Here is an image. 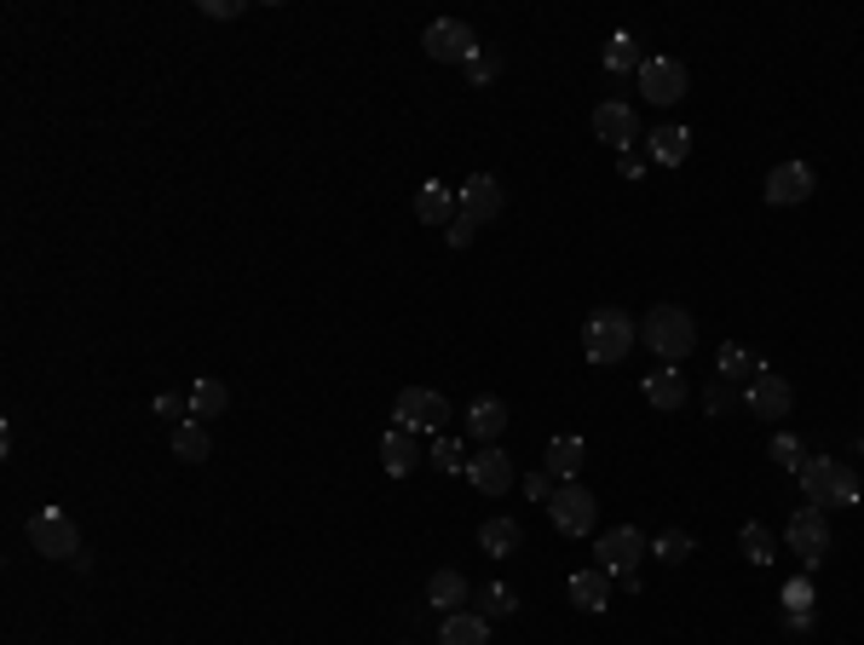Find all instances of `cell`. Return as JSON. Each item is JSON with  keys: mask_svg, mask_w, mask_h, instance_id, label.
Here are the masks:
<instances>
[{"mask_svg": "<svg viewBox=\"0 0 864 645\" xmlns=\"http://www.w3.org/2000/svg\"><path fill=\"white\" fill-rule=\"evenodd\" d=\"M646 548H651V541L634 530V525H617V530H605V536L594 541V559H600V571H605V577H623L628 588H640L634 565L646 559Z\"/></svg>", "mask_w": 864, "mask_h": 645, "instance_id": "277c9868", "label": "cell"}, {"mask_svg": "<svg viewBox=\"0 0 864 645\" xmlns=\"http://www.w3.org/2000/svg\"><path fill=\"white\" fill-rule=\"evenodd\" d=\"M501 427H507V404H501V398H478V404L467 409V432L485 438V444H496Z\"/></svg>", "mask_w": 864, "mask_h": 645, "instance_id": "d4e9b609", "label": "cell"}, {"mask_svg": "<svg viewBox=\"0 0 864 645\" xmlns=\"http://www.w3.org/2000/svg\"><path fill=\"white\" fill-rule=\"evenodd\" d=\"M519 541H525L519 519H485V530H478V548H485L490 559H507V553H519Z\"/></svg>", "mask_w": 864, "mask_h": 645, "instance_id": "cb8c5ba5", "label": "cell"}, {"mask_svg": "<svg viewBox=\"0 0 864 645\" xmlns=\"http://www.w3.org/2000/svg\"><path fill=\"white\" fill-rule=\"evenodd\" d=\"M432 467H439V473L467 467V461H462V444H455V438H439V444H432Z\"/></svg>", "mask_w": 864, "mask_h": 645, "instance_id": "e575fe53", "label": "cell"}, {"mask_svg": "<svg viewBox=\"0 0 864 645\" xmlns=\"http://www.w3.org/2000/svg\"><path fill=\"white\" fill-rule=\"evenodd\" d=\"M812 185H819V179H812L807 162H778L767 173V202H773V208H796V202L812 196Z\"/></svg>", "mask_w": 864, "mask_h": 645, "instance_id": "4fadbf2b", "label": "cell"}, {"mask_svg": "<svg viewBox=\"0 0 864 645\" xmlns=\"http://www.w3.org/2000/svg\"><path fill=\"white\" fill-rule=\"evenodd\" d=\"M773 461H778V467H796V473H801V461H807L801 438H796V432H773Z\"/></svg>", "mask_w": 864, "mask_h": 645, "instance_id": "d6a6232c", "label": "cell"}, {"mask_svg": "<svg viewBox=\"0 0 864 645\" xmlns=\"http://www.w3.org/2000/svg\"><path fill=\"white\" fill-rule=\"evenodd\" d=\"M214 438H208V421H180L173 427V455L180 461H208Z\"/></svg>", "mask_w": 864, "mask_h": 645, "instance_id": "484cf974", "label": "cell"}, {"mask_svg": "<svg viewBox=\"0 0 864 645\" xmlns=\"http://www.w3.org/2000/svg\"><path fill=\"white\" fill-rule=\"evenodd\" d=\"M514 611H519V593L507 582H490L485 593H478V616H485V623H490V616H514Z\"/></svg>", "mask_w": 864, "mask_h": 645, "instance_id": "f1b7e54d", "label": "cell"}, {"mask_svg": "<svg viewBox=\"0 0 864 645\" xmlns=\"http://www.w3.org/2000/svg\"><path fill=\"white\" fill-rule=\"evenodd\" d=\"M496 75H501V53H490V46H485V53L467 64V82H473V87H485V82H496Z\"/></svg>", "mask_w": 864, "mask_h": 645, "instance_id": "836d02e7", "label": "cell"}, {"mask_svg": "<svg viewBox=\"0 0 864 645\" xmlns=\"http://www.w3.org/2000/svg\"><path fill=\"white\" fill-rule=\"evenodd\" d=\"M525 490H530V496H537V502H553L559 479H553V473H530V479H525Z\"/></svg>", "mask_w": 864, "mask_h": 645, "instance_id": "f35d334b", "label": "cell"}, {"mask_svg": "<svg viewBox=\"0 0 864 645\" xmlns=\"http://www.w3.org/2000/svg\"><path fill=\"white\" fill-rule=\"evenodd\" d=\"M439 645H490V623L478 611H450L439 628Z\"/></svg>", "mask_w": 864, "mask_h": 645, "instance_id": "ffe728a7", "label": "cell"}, {"mask_svg": "<svg viewBox=\"0 0 864 645\" xmlns=\"http://www.w3.org/2000/svg\"><path fill=\"white\" fill-rule=\"evenodd\" d=\"M784 611H812V582L796 577L790 588H784Z\"/></svg>", "mask_w": 864, "mask_h": 645, "instance_id": "d590c367", "label": "cell"}, {"mask_svg": "<svg viewBox=\"0 0 864 645\" xmlns=\"http://www.w3.org/2000/svg\"><path fill=\"white\" fill-rule=\"evenodd\" d=\"M744 404H749V416H760V421H784L796 409V386L784 380V375H773V369H760L744 386Z\"/></svg>", "mask_w": 864, "mask_h": 645, "instance_id": "ba28073f", "label": "cell"}, {"mask_svg": "<svg viewBox=\"0 0 864 645\" xmlns=\"http://www.w3.org/2000/svg\"><path fill=\"white\" fill-rule=\"evenodd\" d=\"M801 490L812 507H858V473L847 461H824V455H807L801 461Z\"/></svg>", "mask_w": 864, "mask_h": 645, "instance_id": "3957f363", "label": "cell"}, {"mask_svg": "<svg viewBox=\"0 0 864 645\" xmlns=\"http://www.w3.org/2000/svg\"><path fill=\"white\" fill-rule=\"evenodd\" d=\"M634 318L628 312H617V305H600V312H588V323H582V352H588V364H600V369H612V364H623V357L634 352Z\"/></svg>", "mask_w": 864, "mask_h": 645, "instance_id": "6da1fadb", "label": "cell"}, {"mask_svg": "<svg viewBox=\"0 0 864 645\" xmlns=\"http://www.w3.org/2000/svg\"><path fill=\"white\" fill-rule=\"evenodd\" d=\"M582 461H588V438H576V432H559L553 444H548L542 473H553L559 484H571V479L582 473Z\"/></svg>", "mask_w": 864, "mask_h": 645, "instance_id": "2e32d148", "label": "cell"}, {"mask_svg": "<svg viewBox=\"0 0 864 645\" xmlns=\"http://www.w3.org/2000/svg\"><path fill=\"white\" fill-rule=\"evenodd\" d=\"M594 139H605L612 150H634V139H640V116H634V105H617V98H605V105H594Z\"/></svg>", "mask_w": 864, "mask_h": 645, "instance_id": "7c38bea8", "label": "cell"}, {"mask_svg": "<svg viewBox=\"0 0 864 645\" xmlns=\"http://www.w3.org/2000/svg\"><path fill=\"white\" fill-rule=\"evenodd\" d=\"M421 46H426V58L432 64H473L485 46H478V35L467 30L462 18H439V23H426V35H421Z\"/></svg>", "mask_w": 864, "mask_h": 645, "instance_id": "5b68a950", "label": "cell"}, {"mask_svg": "<svg viewBox=\"0 0 864 645\" xmlns=\"http://www.w3.org/2000/svg\"><path fill=\"white\" fill-rule=\"evenodd\" d=\"M617 168H623V179H640V173H646V162H640V157H634V150H628V157H623Z\"/></svg>", "mask_w": 864, "mask_h": 645, "instance_id": "7bdbcfd3", "label": "cell"}, {"mask_svg": "<svg viewBox=\"0 0 864 645\" xmlns=\"http://www.w3.org/2000/svg\"><path fill=\"white\" fill-rule=\"evenodd\" d=\"M640 341L663 357V364H685L698 346V323H692V312H680V305H651L640 318Z\"/></svg>", "mask_w": 864, "mask_h": 645, "instance_id": "7a4b0ae2", "label": "cell"}, {"mask_svg": "<svg viewBox=\"0 0 864 645\" xmlns=\"http://www.w3.org/2000/svg\"><path fill=\"white\" fill-rule=\"evenodd\" d=\"M455 214H462V202H455V191L444 185V179H426V185L415 191V219L421 225H450Z\"/></svg>", "mask_w": 864, "mask_h": 645, "instance_id": "e0dca14e", "label": "cell"}, {"mask_svg": "<svg viewBox=\"0 0 864 645\" xmlns=\"http://www.w3.org/2000/svg\"><path fill=\"white\" fill-rule=\"evenodd\" d=\"M685 87H692V75H685L680 58H646L640 64V93L651 98V105H680Z\"/></svg>", "mask_w": 864, "mask_h": 645, "instance_id": "8fae6325", "label": "cell"}, {"mask_svg": "<svg viewBox=\"0 0 864 645\" xmlns=\"http://www.w3.org/2000/svg\"><path fill=\"white\" fill-rule=\"evenodd\" d=\"M738 548H744L749 565H773V530L767 525H744L738 530Z\"/></svg>", "mask_w": 864, "mask_h": 645, "instance_id": "4dcf8cb0", "label": "cell"}, {"mask_svg": "<svg viewBox=\"0 0 864 645\" xmlns=\"http://www.w3.org/2000/svg\"><path fill=\"white\" fill-rule=\"evenodd\" d=\"M202 18H242V0H202Z\"/></svg>", "mask_w": 864, "mask_h": 645, "instance_id": "60d3db41", "label": "cell"}, {"mask_svg": "<svg viewBox=\"0 0 864 645\" xmlns=\"http://www.w3.org/2000/svg\"><path fill=\"white\" fill-rule=\"evenodd\" d=\"M392 416H398V427H410V432H439L444 416H450V404L432 393V386H403L398 404H392Z\"/></svg>", "mask_w": 864, "mask_h": 645, "instance_id": "52a82bcc", "label": "cell"}, {"mask_svg": "<svg viewBox=\"0 0 864 645\" xmlns=\"http://www.w3.org/2000/svg\"><path fill=\"white\" fill-rule=\"evenodd\" d=\"M760 369H767V364L749 357L744 346H721V357H715V380H726V386H749Z\"/></svg>", "mask_w": 864, "mask_h": 645, "instance_id": "603a6c76", "label": "cell"}, {"mask_svg": "<svg viewBox=\"0 0 864 645\" xmlns=\"http://www.w3.org/2000/svg\"><path fill=\"white\" fill-rule=\"evenodd\" d=\"M455 202H462V219H473V225H485V219H496L501 214V185L490 173H473L462 191H455Z\"/></svg>", "mask_w": 864, "mask_h": 645, "instance_id": "9a60e30c", "label": "cell"}, {"mask_svg": "<svg viewBox=\"0 0 864 645\" xmlns=\"http://www.w3.org/2000/svg\"><path fill=\"white\" fill-rule=\"evenodd\" d=\"M784 628H790V634H807V628H812V611H784Z\"/></svg>", "mask_w": 864, "mask_h": 645, "instance_id": "b9f144b4", "label": "cell"}, {"mask_svg": "<svg viewBox=\"0 0 864 645\" xmlns=\"http://www.w3.org/2000/svg\"><path fill=\"white\" fill-rule=\"evenodd\" d=\"M462 600H467V577L462 571H432V582H426V605L432 611H462Z\"/></svg>", "mask_w": 864, "mask_h": 645, "instance_id": "7402d4cb", "label": "cell"}, {"mask_svg": "<svg viewBox=\"0 0 864 645\" xmlns=\"http://www.w3.org/2000/svg\"><path fill=\"white\" fill-rule=\"evenodd\" d=\"M651 157L663 162V168H680L685 157H692V133H685V127H657V133H651Z\"/></svg>", "mask_w": 864, "mask_h": 645, "instance_id": "4316f807", "label": "cell"}, {"mask_svg": "<svg viewBox=\"0 0 864 645\" xmlns=\"http://www.w3.org/2000/svg\"><path fill=\"white\" fill-rule=\"evenodd\" d=\"M784 541H790V553L807 565V571H812V565H819V559L830 553V519H824L819 507H801L796 519L784 525Z\"/></svg>", "mask_w": 864, "mask_h": 645, "instance_id": "8992f818", "label": "cell"}, {"mask_svg": "<svg viewBox=\"0 0 864 645\" xmlns=\"http://www.w3.org/2000/svg\"><path fill=\"white\" fill-rule=\"evenodd\" d=\"M225 409H231V393H225L219 380H196V386H191V416H196V421L225 416Z\"/></svg>", "mask_w": 864, "mask_h": 645, "instance_id": "83f0119b", "label": "cell"}, {"mask_svg": "<svg viewBox=\"0 0 864 645\" xmlns=\"http://www.w3.org/2000/svg\"><path fill=\"white\" fill-rule=\"evenodd\" d=\"M726 404H732V386H726V380H709L703 409H709V416H726Z\"/></svg>", "mask_w": 864, "mask_h": 645, "instance_id": "74e56055", "label": "cell"}, {"mask_svg": "<svg viewBox=\"0 0 864 645\" xmlns=\"http://www.w3.org/2000/svg\"><path fill=\"white\" fill-rule=\"evenodd\" d=\"M467 479H473V490H485V496H507V490H514V461L490 444L467 461Z\"/></svg>", "mask_w": 864, "mask_h": 645, "instance_id": "5bb4252c", "label": "cell"}, {"mask_svg": "<svg viewBox=\"0 0 864 645\" xmlns=\"http://www.w3.org/2000/svg\"><path fill=\"white\" fill-rule=\"evenodd\" d=\"M640 393H646V404L651 409H680L685 404V375L669 364V369H651L646 380H640Z\"/></svg>", "mask_w": 864, "mask_h": 645, "instance_id": "d6986e66", "label": "cell"}, {"mask_svg": "<svg viewBox=\"0 0 864 645\" xmlns=\"http://www.w3.org/2000/svg\"><path fill=\"white\" fill-rule=\"evenodd\" d=\"M473 230H478L473 219H462V214H455V219H450V230H444V237H450V248H467V243H473Z\"/></svg>", "mask_w": 864, "mask_h": 645, "instance_id": "ab89813d", "label": "cell"}, {"mask_svg": "<svg viewBox=\"0 0 864 645\" xmlns=\"http://www.w3.org/2000/svg\"><path fill=\"white\" fill-rule=\"evenodd\" d=\"M156 416H168L173 427H180V421L191 416V398H180V393H162V398H156Z\"/></svg>", "mask_w": 864, "mask_h": 645, "instance_id": "8d00e7d4", "label": "cell"}, {"mask_svg": "<svg viewBox=\"0 0 864 645\" xmlns=\"http://www.w3.org/2000/svg\"><path fill=\"white\" fill-rule=\"evenodd\" d=\"M651 553H657V559H669V565H680V559H692V553H698V541L685 536V530H663V536L651 541Z\"/></svg>", "mask_w": 864, "mask_h": 645, "instance_id": "1f68e13d", "label": "cell"}, {"mask_svg": "<svg viewBox=\"0 0 864 645\" xmlns=\"http://www.w3.org/2000/svg\"><path fill=\"white\" fill-rule=\"evenodd\" d=\"M571 605L576 611H605V605H612V577H605L600 565H594V571H576L571 577Z\"/></svg>", "mask_w": 864, "mask_h": 645, "instance_id": "44dd1931", "label": "cell"}, {"mask_svg": "<svg viewBox=\"0 0 864 645\" xmlns=\"http://www.w3.org/2000/svg\"><path fill=\"white\" fill-rule=\"evenodd\" d=\"M380 461H387V473H392V479H410V473L421 467L415 432H410V427H392L387 438H380Z\"/></svg>", "mask_w": 864, "mask_h": 645, "instance_id": "ac0fdd59", "label": "cell"}, {"mask_svg": "<svg viewBox=\"0 0 864 645\" xmlns=\"http://www.w3.org/2000/svg\"><path fill=\"white\" fill-rule=\"evenodd\" d=\"M30 541H35V553L46 559H75L82 553V536H75V525L64 519L58 507H41L35 519H30Z\"/></svg>", "mask_w": 864, "mask_h": 645, "instance_id": "30bf717a", "label": "cell"}, {"mask_svg": "<svg viewBox=\"0 0 864 645\" xmlns=\"http://www.w3.org/2000/svg\"><path fill=\"white\" fill-rule=\"evenodd\" d=\"M548 513H553V525L565 530V536H588V530L600 525V507H594V496H588L582 484H559L553 502H548Z\"/></svg>", "mask_w": 864, "mask_h": 645, "instance_id": "9c48e42d", "label": "cell"}, {"mask_svg": "<svg viewBox=\"0 0 864 645\" xmlns=\"http://www.w3.org/2000/svg\"><path fill=\"white\" fill-rule=\"evenodd\" d=\"M640 46H634V35H612V46H605V69L612 75H628V69H640Z\"/></svg>", "mask_w": 864, "mask_h": 645, "instance_id": "f546056e", "label": "cell"}]
</instances>
